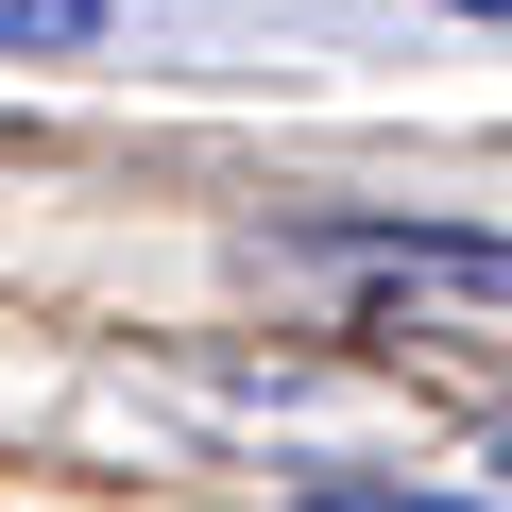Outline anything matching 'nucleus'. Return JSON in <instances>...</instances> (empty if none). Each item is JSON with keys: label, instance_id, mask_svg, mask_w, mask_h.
Instances as JSON below:
<instances>
[{"label": "nucleus", "instance_id": "1", "mask_svg": "<svg viewBox=\"0 0 512 512\" xmlns=\"http://www.w3.org/2000/svg\"><path fill=\"white\" fill-rule=\"evenodd\" d=\"M342 256H359V274H376L393 308H427V325H478V342H512V239H461V222H410V239H393V222H359Z\"/></svg>", "mask_w": 512, "mask_h": 512}, {"label": "nucleus", "instance_id": "2", "mask_svg": "<svg viewBox=\"0 0 512 512\" xmlns=\"http://www.w3.org/2000/svg\"><path fill=\"white\" fill-rule=\"evenodd\" d=\"M103 52V0H0V69H86Z\"/></svg>", "mask_w": 512, "mask_h": 512}, {"label": "nucleus", "instance_id": "4", "mask_svg": "<svg viewBox=\"0 0 512 512\" xmlns=\"http://www.w3.org/2000/svg\"><path fill=\"white\" fill-rule=\"evenodd\" d=\"M444 18H478V35H512V0H444Z\"/></svg>", "mask_w": 512, "mask_h": 512}, {"label": "nucleus", "instance_id": "3", "mask_svg": "<svg viewBox=\"0 0 512 512\" xmlns=\"http://www.w3.org/2000/svg\"><path fill=\"white\" fill-rule=\"evenodd\" d=\"M308 512H478V495H393V478H308Z\"/></svg>", "mask_w": 512, "mask_h": 512}, {"label": "nucleus", "instance_id": "5", "mask_svg": "<svg viewBox=\"0 0 512 512\" xmlns=\"http://www.w3.org/2000/svg\"><path fill=\"white\" fill-rule=\"evenodd\" d=\"M495 478H512V444H495Z\"/></svg>", "mask_w": 512, "mask_h": 512}]
</instances>
